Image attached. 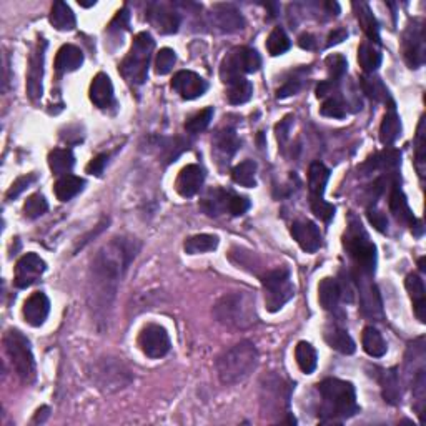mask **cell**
Returning <instances> with one entry per match:
<instances>
[{
  "label": "cell",
  "instance_id": "cell-25",
  "mask_svg": "<svg viewBox=\"0 0 426 426\" xmlns=\"http://www.w3.org/2000/svg\"><path fill=\"white\" fill-rule=\"evenodd\" d=\"M328 179H330V170H328L322 162L311 163L310 170H308V190H310V198H323V192L328 183Z\"/></svg>",
  "mask_w": 426,
  "mask_h": 426
},
{
  "label": "cell",
  "instance_id": "cell-1",
  "mask_svg": "<svg viewBox=\"0 0 426 426\" xmlns=\"http://www.w3.org/2000/svg\"><path fill=\"white\" fill-rule=\"evenodd\" d=\"M135 245L132 240L113 238L97 252L90 265V297L92 308L99 313L105 311L115 297L117 286L130 261L135 259Z\"/></svg>",
  "mask_w": 426,
  "mask_h": 426
},
{
  "label": "cell",
  "instance_id": "cell-33",
  "mask_svg": "<svg viewBox=\"0 0 426 426\" xmlns=\"http://www.w3.org/2000/svg\"><path fill=\"white\" fill-rule=\"evenodd\" d=\"M379 383H382V391L385 402L390 404H398L400 398H402V390H400V379H398V373H396V368L383 371L382 378H379Z\"/></svg>",
  "mask_w": 426,
  "mask_h": 426
},
{
  "label": "cell",
  "instance_id": "cell-34",
  "mask_svg": "<svg viewBox=\"0 0 426 426\" xmlns=\"http://www.w3.org/2000/svg\"><path fill=\"white\" fill-rule=\"evenodd\" d=\"M227 87H229L227 88V99L234 105L247 104L253 95V85L250 83V80H247L245 77L231 80L230 83H227Z\"/></svg>",
  "mask_w": 426,
  "mask_h": 426
},
{
  "label": "cell",
  "instance_id": "cell-10",
  "mask_svg": "<svg viewBox=\"0 0 426 426\" xmlns=\"http://www.w3.org/2000/svg\"><path fill=\"white\" fill-rule=\"evenodd\" d=\"M403 56L410 69H420L425 63V27L420 20H413L403 35Z\"/></svg>",
  "mask_w": 426,
  "mask_h": 426
},
{
  "label": "cell",
  "instance_id": "cell-17",
  "mask_svg": "<svg viewBox=\"0 0 426 426\" xmlns=\"http://www.w3.org/2000/svg\"><path fill=\"white\" fill-rule=\"evenodd\" d=\"M292 235L302 250L306 253H315L322 247V234L313 222H295L292 225Z\"/></svg>",
  "mask_w": 426,
  "mask_h": 426
},
{
  "label": "cell",
  "instance_id": "cell-29",
  "mask_svg": "<svg viewBox=\"0 0 426 426\" xmlns=\"http://www.w3.org/2000/svg\"><path fill=\"white\" fill-rule=\"evenodd\" d=\"M341 297L340 284L335 278H323L318 285V300L323 310H335Z\"/></svg>",
  "mask_w": 426,
  "mask_h": 426
},
{
  "label": "cell",
  "instance_id": "cell-3",
  "mask_svg": "<svg viewBox=\"0 0 426 426\" xmlns=\"http://www.w3.org/2000/svg\"><path fill=\"white\" fill-rule=\"evenodd\" d=\"M259 366V352L252 341L243 340L223 352L217 360L218 378L225 385H237L247 379Z\"/></svg>",
  "mask_w": 426,
  "mask_h": 426
},
{
  "label": "cell",
  "instance_id": "cell-20",
  "mask_svg": "<svg viewBox=\"0 0 426 426\" xmlns=\"http://www.w3.org/2000/svg\"><path fill=\"white\" fill-rule=\"evenodd\" d=\"M90 100L99 108H107L113 104V85L107 74H97L92 80Z\"/></svg>",
  "mask_w": 426,
  "mask_h": 426
},
{
  "label": "cell",
  "instance_id": "cell-15",
  "mask_svg": "<svg viewBox=\"0 0 426 426\" xmlns=\"http://www.w3.org/2000/svg\"><path fill=\"white\" fill-rule=\"evenodd\" d=\"M204 182H205L204 168L197 165V163H190V165L183 167L182 170H180L179 177H177L175 190L179 192L180 197L190 198L200 192Z\"/></svg>",
  "mask_w": 426,
  "mask_h": 426
},
{
  "label": "cell",
  "instance_id": "cell-60",
  "mask_svg": "<svg viewBox=\"0 0 426 426\" xmlns=\"http://www.w3.org/2000/svg\"><path fill=\"white\" fill-rule=\"evenodd\" d=\"M298 45L305 50H313L316 47V40L311 33H303V35H300V39H298Z\"/></svg>",
  "mask_w": 426,
  "mask_h": 426
},
{
  "label": "cell",
  "instance_id": "cell-30",
  "mask_svg": "<svg viewBox=\"0 0 426 426\" xmlns=\"http://www.w3.org/2000/svg\"><path fill=\"white\" fill-rule=\"evenodd\" d=\"M74 165L75 157L70 149H56L49 154V167L54 175H69Z\"/></svg>",
  "mask_w": 426,
  "mask_h": 426
},
{
  "label": "cell",
  "instance_id": "cell-42",
  "mask_svg": "<svg viewBox=\"0 0 426 426\" xmlns=\"http://www.w3.org/2000/svg\"><path fill=\"white\" fill-rule=\"evenodd\" d=\"M400 160H402L400 151L388 149L378 154L375 158H371L366 165H370L371 168H379V170H395L400 165Z\"/></svg>",
  "mask_w": 426,
  "mask_h": 426
},
{
  "label": "cell",
  "instance_id": "cell-26",
  "mask_svg": "<svg viewBox=\"0 0 426 426\" xmlns=\"http://www.w3.org/2000/svg\"><path fill=\"white\" fill-rule=\"evenodd\" d=\"M353 8H355L357 19L358 22H360L361 28H363V32L366 33V37H368L371 42L379 44V27L368 3L355 2L353 3Z\"/></svg>",
  "mask_w": 426,
  "mask_h": 426
},
{
  "label": "cell",
  "instance_id": "cell-9",
  "mask_svg": "<svg viewBox=\"0 0 426 426\" xmlns=\"http://www.w3.org/2000/svg\"><path fill=\"white\" fill-rule=\"evenodd\" d=\"M261 67V57L259 52L248 47L234 49L223 58L220 65V77L222 82L230 83L231 80L243 77L245 74H253Z\"/></svg>",
  "mask_w": 426,
  "mask_h": 426
},
{
  "label": "cell",
  "instance_id": "cell-39",
  "mask_svg": "<svg viewBox=\"0 0 426 426\" xmlns=\"http://www.w3.org/2000/svg\"><path fill=\"white\" fill-rule=\"evenodd\" d=\"M213 143H215V149L220 151L222 155H225V157H231V155H234L240 147V140H238L237 133H235V130H231V129L220 130V132L215 135Z\"/></svg>",
  "mask_w": 426,
  "mask_h": 426
},
{
  "label": "cell",
  "instance_id": "cell-32",
  "mask_svg": "<svg viewBox=\"0 0 426 426\" xmlns=\"http://www.w3.org/2000/svg\"><path fill=\"white\" fill-rule=\"evenodd\" d=\"M361 343H363L365 352L373 358L385 357L388 352L386 341L383 340L382 333H379L377 328H373V327L365 328L363 335H361Z\"/></svg>",
  "mask_w": 426,
  "mask_h": 426
},
{
  "label": "cell",
  "instance_id": "cell-7",
  "mask_svg": "<svg viewBox=\"0 0 426 426\" xmlns=\"http://www.w3.org/2000/svg\"><path fill=\"white\" fill-rule=\"evenodd\" d=\"M3 347L17 377L31 383L35 378V360L27 336L19 330H8L3 336Z\"/></svg>",
  "mask_w": 426,
  "mask_h": 426
},
{
  "label": "cell",
  "instance_id": "cell-51",
  "mask_svg": "<svg viewBox=\"0 0 426 426\" xmlns=\"http://www.w3.org/2000/svg\"><path fill=\"white\" fill-rule=\"evenodd\" d=\"M248 208H250V202H248V198L234 195V193H231L229 202V212L234 215V217H240V215L247 213Z\"/></svg>",
  "mask_w": 426,
  "mask_h": 426
},
{
  "label": "cell",
  "instance_id": "cell-14",
  "mask_svg": "<svg viewBox=\"0 0 426 426\" xmlns=\"http://www.w3.org/2000/svg\"><path fill=\"white\" fill-rule=\"evenodd\" d=\"M172 88L185 100H195L202 97L208 88V83L204 77L192 70H180L174 75Z\"/></svg>",
  "mask_w": 426,
  "mask_h": 426
},
{
  "label": "cell",
  "instance_id": "cell-62",
  "mask_svg": "<svg viewBox=\"0 0 426 426\" xmlns=\"http://www.w3.org/2000/svg\"><path fill=\"white\" fill-rule=\"evenodd\" d=\"M420 270L425 272V259H420Z\"/></svg>",
  "mask_w": 426,
  "mask_h": 426
},
{
  "label": "cell",
  "instance_id": "cell-12",
  "mask_svg": "<svg viewBox=\"0 0 426 426\" xmlns=\"http://www.w3.org/2000/svg\"><path fill=\"white\" fill-rule=\"evenodd\" d=\"M45 49H47V42L40 39L37 47L33 49L31 62H28V74H27V95L32 102L42 99V79H44V60H45Z\"/></svg>",
  "mask_w": 426,
  "mask_h": 426
},
{
  "label": "cell",
  "instance_id": "cell-54",
  "mask_svg": "<svg viewBox=\"0 0 426 426\" xmlns=\"http://www.w3.org/2000/svg\"><path fill=\"white\" fill-rule=\"evenodd\" d=\"M366 217H368V220L371 225L375 227L378 231H382V234H385L388 230V218L386 215L383 212H379V210H373L370 208L368 213H366Z\"/></svg>",
  "mask_w": 426,
  "mask_h": 426
},
{
  "label": "cell",
  "instance_id": "cell-56",
  "mask_svg": "<svg viewBox=\"0 0 426 426\" xmlns=\"http://www.w3.org/2000/svg\"><path fill=\"white\" fill-rule=\"evenodd\" d=\"M298 90H300V82L298 80H288L284 87L277 90V99H286V97L297 94Z\"/></svg>",
  "mask_w": 426,
  "mask_h": 426
},
{
  "label": "cell",
  "instance_id": "cell-58",
  "mask_svg": "<svg viewBox=\"0 0 426 426\" xmlns=\"http://www.w3.org/2000/svg\"><path fill=\"white\" fill-rule=\"evenodd\" d=\"M347 37H348L347 28H335V31L328 35L327 47H331V45H336V44H340V42L347 40Z\"/></svg>",
  "mask_w": 426,
  "mask_h": 426
},
{
  "label": "cell",
  "instance_id": "cell-47",
  "mask_svg": "<svg viewBox=\"0 0 426 426\" xmlns=\"http://www.w3.org/2000/svg\"><path fill=\"white\" fill-rule=\"evenodd\" d=\"M363 88L365 92L368 94L371 99L375 100H382V102H386L388 100V90L385 85L382 83V80L377 77H363Z\"/></svg>",
  "mask_w": 426,
  "mask_h": 426
},
{
  "label": "cell",
  "instance_id": "cell-8",
  "mask_svg": "<svg viewBox=\"0 0 426 426\" xmlns=\"http://www.w3.org/2000/svg\"><path fill=\"white\" fill-rule=\"evenodd\" d=\"M261 285L265 292V305L272 313L281 310L295 295V286L288 268H277L268 272L261 280Z\"/></svg>",
  "mask_w": 426,
  "mask_h": 426
},
{
  "label": "cell",
  "instance_id": "cell-48",
  "mask_svg": "<svg viewBox=\"0 0 426 426\" xmlns=\"http://www.w3.org/2000/svg\"><path fill=\"white\" fill-rule=\"evenodd\" d=\"M320 113L325 117H330V119H343L347 115V110H345V105L340 99L331 97V99L325 100L322 108H320Z\"/></svg>",
  "mask_w": 426,
  "mask_h": 426
},
{
  "label": "cell",
  "instance_id": "cell-40",
  "mask_svg": "<svg viewBox=\"0 0 426 426\" xmlns=\"http://www.w3.org/2000/svg\"><path fill=\"white\" fill-rule=\"evenodd\" d=\"M292 47V42H290L288 35H286L284 28L275 27L272 32H270L268 39H267V50L272 57H278L281 54H285L286 50H290Z\"/></svg>",
  "mask_w": 426,
  "mask_h": 426
},
{
  "label": "cell",
  "instance_id": "cell-53",
  "mask_svg": "<svg viewBox=\"0 0 426 426\" xmlns=\"http://www.w3.org/2000/svg\"><path fill=\"white\" fill-rule=\"evenodd\" d=\"M107 162H108V155L107 154H100L97 155L95 158H92L90 162H88L87 165V174L90 175H95V177H100L104 174L105 167H107Z\"/></svg>",
  "mask_w": 426,
  "mask_h": 426
},
{
  "label": "cell",
  "instance_id": "cell-22",
  "mask_svg": "<svg viewBox=\"0 0 426 426\" xmlns=\"http://www.w3.org/2000/svg\"><path fill=\"white\" fill-rule=\"evenodd\" d=\"M404 286H407L408 293H410V298L413 302V306H415V315L416 318L420 320L421 323L426 322V290L423 280L415 273L407 277V281H404Z\"/></svg>",
  "mask_w": 426,
  "mask_h": 426
},
{
  "label": "cell",
  "instance_id": "cell-37",
  "mask_svg": "<svg viewBox=\"0 0 426 426\" xmlns=\"http://www.w3.org/2000/svg\"><path fill=\"white\" fill-rule=\"evenodd\" d=\"M231 179L242 187L252 188L256 185V163L253 160H245L231 170Z\"/></svg>",
  "mask_w": 426,
  "mask_h": 426
},
{
  "label": "cell",
  "instance_id": "cell-16",
  "mask_svg": "<svg viewBox=\"0 0 426 426\" xmlns=\"http://www.w3.org/2000/svg\"><path fill=\"white\" fill-rule=\"evenodd\" d=\"M212 19L218 31L227 33L238 32L245 27L242 12L237 7L230 6V3H217V6H213Z\"/></svg>",
  "mask_w": 426,
  "mask_h": 426
},
{
  "label": "cell",
  "instance_id": "cell-11",
  "mask_svg": "<svg viewBox=\"0 0 426 426\" xmlns=\"http://www.w3.org/2000/svg\"><path fill=\"white\" fill-rule=\"evenodd\" d=\"M138 347L149 358H162L170 352V336L160 325H147L138 335Z\"/></svg>",
  "mask_w": 426,
  "mask_h": 426
},
{
  "label": "cell",
  "instance_id": "cell-13",
  "mask_svg": "<svg viewBox=\"0 0 426 426\" xmlns=\"http://www.w3.org/2000/svg\"><path fill=\"white\" fill-rule=\"evenodd\" d=\"M45 270H47V265L37 253H27L15 265V285L19 288H28L40 280Z\"/></svg>",
  "mask_w": 426,
  "mask_h": 426
},
{
  "label": "cell",
  "instance_id": "cell-45",
  "mask_svg": "<svg viewBox=\"0 0 426 426\" xmlns=\"http://www.w3.org/2000/svg\"><path fill=\"white\" fill-rule=\"evenodd\" d=\"M177 62V56L172 49H160L155 57V74L167 75L170 74Z\"/></svg>",
  "mask_w": 426,
  "mask_h": 426
},
{
  "label": "cell",
  "instance_id": "cell-4",
  "mask_svg": "<svg viewBox=\"0 0 426 426\" xmlns=\"http://www.w3.org/2000/svg\"><path fill=\"white\" fill-rule=\"evenodd\" d=\"M213 315L229 328H248L256 322L255 298L247 292L229 293L213 306Z\"/></svg>",
  "mask_w": 426,
  "mask_h": 426
},
{
  "label": "cell",
  "instance_id": "cell-23",
  "mask_svg": "<svg viewBox=\"0 0 426 426\" xmlns=\"http://www.w3.org/2000/svg\"><path fill=\"white\" fill-rule=\"evenodd\" d=\"M325 341H327L333 350L343 353V355H353L357 350V345L352 336H350L343 328L338 327H330L325 330Z\"/></svg>",
  "mask_w": 426,
  "mask_h": 426
},
{
  "label": "cell",
  "instance_id": "cell-41",
  "mask_svg": "<svg viewBox=\"0 0 426 426\" xmlns=\"http://www.w3.org/2000/svg\"><path fill=\"white\" fill-rule=\"evenodd\" d=\"M361 295V308L366 315L370 316H379L382 315V302H379V297L377 293V288L373 285H366L360 288Z\"/></svg>",
  "mask_w": 426,
  "mask_h": 426
},
{
  "label": "cell",
  "instance_id": "cell-31",
  "mask_svg": "<svg viewBox=\"0 0 426 426\" xmlns=\"http://www.w3.org/2000/svg\"><path fill=\"white\" fill-rule=\"evenodd\" d=\"M83 185H85V180L80 179V177L75 175H63L57 180L56 187V197L60 202H69L74 197H77L80 192L83 190Z\"/></svg>",
  "mask_w": 426,
  "mask_h": 426
},
{
  "label": "cell",
  "instance_id": "cell-36",
  "mask_svg": "<svg viewBox=\"0 0 426 426\" xmlns=\"http://www.w3.org/2000/svg\"><path fill=\"white\" fill-rule=\"evenodd\" d=\"M295 360H297L298 368L305 375H311L316 370L318 363V357H316L315 348L306 341H300L295 348Z\"/></svg>",
  "mask_w": 426,
  "mask_h": 426
},
{
  "label": "cell",
  "instance_id": "cell-44",
  "mask_svg": "<svg viewBox=\"0 0 426 426\" xmlns=\"http://www.w3.org/2000/svg\"><path fill=\"white\" fill-rule=\"evenodd\" d=\"M212 119H213V108L206 107V108H204V110L195 113L193 117H190V119L187 120V124H185V130H187L188 133L204 132L206 126L210 125Z\"/></svg>",
  "mask_w": 426,
  "mask_h": 426
},
{
  "label": "cell",
  "instance_id": "cell-24",
  "mask_svg": "<svg viewBox=\"0 0 426 426\" xmlns=\"http://www.w3.org/2000/svg\"><path fill=\"white\" fill-rule=\"evenodd\" d=\"M49 20H50V24L54 25V28H57V31H60V32L74 31L75 25H77L75 14L72 12V8L67 6L65 2L54 3L52 10H50Z\"/></svg>",
  "mask_w": 426,
  "mask_h": 426
},
{
  "label": "cell",
  "instance_id": "cell-21",
  "mask_svg": "<svg viewBox=\"0 0 426 426\" xmlns=\"http://www.w3.org/2000/svg\"><path fill=\"white\" fill-rule=\"evenodd\" d=\"M83 63V52L75 45H62L56 57V70L58 75L75 72L82 67Z\"/></svg>",
  "mask_w": 426,
  "mask_h": 426
},
{
  "label": "cell",
  "instance_id": "cell-52",
  "mask_svg": "<svg viewBox=\"0 0 426 426\" xmlns=\"http://www.w3.org/2000/svg\"><path fill=\"white\" fill-rule=\"evenodd\" d=\"M33 180H35V177H33V175H25V177H20V179H17L15 182L12 183V187L8 188L7 200H12V198L19 197L20 193L24 192V190L28 188V185H31Z\"/></svg>",
  "mask_w": 426,
  "mask_h": 426
},
{
  "label": "cell",
  "instance_id": "cell-27",
  "mask_svg": "<svg viewBox=\"0 0 426 426\" xmlns=\"http://www.w3.org/2000/svg\"><path fill=\"white\" fill-rule=\"evenodd\" d=\"M400 133H402V122H400L398 113L391 107L390 112L385 113L382 125H379V142L386 147L393 145L398 140Z\"/></svg>",
  "mask_w": 426,
  "mask_h": 426
},
{
  "label": "cell",
  "instance_id": "cell-35",
  "mask_svg": "<svg viewBox=\"0 0 426 426\" xmlns=\"http://www.w3.org/2000/svg\"><path fill=\"white\" fill-rule=\"evenodd\" d=\"M218 243H220V240H218L217 235L200 234V235H193V237L185 240L183 248L188 255H198V253L217 250Z\"/></svg>",
  "mask_w": 426,
  "mask_h": 426
},
{
  "label": "cell",
  "instance_id": "cell-43",
  "mask_svg": "<svg viewBox=\"0 0 426 426\" xmlns=\"http://www.w3.org/2000/svg\"><path fill=\"white\" fill-rule=\"evenodd\" d=\"M47 210H49L47 200H45V197L40 195V193H33V195L28 197L24 204L25 217L31 218V220H35V218L42 217L44 213H47Z\"/></svg>",
  "mask_w": 426,
  "mask_h": 426
},
{
  "label": "cell",
  "instance_id": "cell-50",
  "mask_svg": "<svg viewBox=\"0 0 426 426\" xmlns=\"http://www.w3.org/2000/svg\"><path fill=\"white\" fill-rule=\"evenodd\" d=\"M423 126H425V119H421L420 125H418V135H416V170H418L421 179H423V175H425V162H426V157H425L426 142H425Z\"/></svg>",
  "mask_w": 426,
  "mask_h": 426
},
{
  "label": "cell",
  "instance_id": "cell-5",
  "mask_svg": "<svg viewBox=\"0 0 426 426\" xmlns=\"http://www.w3.org/2000/svg\"><path fill=\"white\" fill-rule=\"evenodd\" d=\"M155 49V40L149 32H140L135 35L130 52L120 63V74L130 85H142L149 75L151 52Z\"/></svg>",
  "mask_w": 426,
  "mask_h": 426
},
{
  "label": "cell",
  "instance_id": "cell-46",
  "mask_svg": "<svg viewBox=\"0 0 426 426\" xmlns=\"http://www.w3.org/2000/svg\"><path fill=\"white\" fill-rule=\"evenodd\" d=\"M325 65H327L328 75H330V80H333V82H338V80L347 74L348 69L347 58L343 56H338V54H333V56L327 57Z\"/></svg>",
  "mask_w": 426,
  "mask_h": 426
},
{
  "label": "cell",
  "instance_id": "cell-6",
  "mask_svg": "<svg viewBox=\"0 0 426 426\" xmlns=\"http://www.w3.org/2000/svg\"><path fill=\"white\" fill-rule=\"evenodd\" d=\"M343 243L350 259L360 270L361 275H373L375 270H377V247H375L373 242H370L368 235L361 229L360 222H353L348 227Z\"/></svg>",
  "mask_w": 426,
  "mask_h": 426
},
{
  "label": "cell",
  "instance_id": "cell-19",
  "mask_svg": "<svg viewBox=\"0 0 426 426\" xmlns=\"http://www.w3.org/2000/svg\"><path fill=\"white\" fill-rule=\"evenodd\" d=\"M149 20L160 33H175L180 27V17L165 6H154L149 12Z\"/></svg>",
  "mask_w": 426,
  "mask_h": 426
},
{
  "label": "cell",
  "instance_id": "cell-2",
  "mask_svg": "<svg viewBox=\"0 0 426 426\" xmlns=\"http://www.w3.org/2000/svg\"><path fill=\"white\" fill-rule=\"evenodd\" d=\"M322 404H320V421L322 423H340L352 418L360 411L357 403L355 386L350 382L338 378H327L318 385Z\"/></svg>",
  "mask_w": 426,
  "mask_h": 426
},
{
  "label": "cell",
  "instance_id": "cell-28",
  "mask_svg": "<svg viewBox=\"0 0 426 426\" xmlns=\"http://www.w3.org/2000/svg\"><path fill=\"white\" fill-rule=\"evenodd\" d=\"M390 210L391 213L395 215L396 220L403 222V223H415V215L411 213L410 206H408L407 197H404V193L402 192V188L398 187V183H395L393 187H391V193H390Z\"/></svg>",
  "mask_w": 426,
  "mask_h": 426
},
{
  "label": "cell",
  "instance_id": "cell-59",
  "mask_svg": "<svg viewBox=\"0 0 426 426\" xmlns=\"http://www.w3.org/2000/svg\"><path fill=\"white\" fill-rule=\"evenodd\" d=\"M335 88H336V82H333V80H325V82H322L318 87H316V97H318V99H325L327 95L333 94Z\"/></svg>",
  "mask_w": 426,
  "mask_h": 426
},
{
  "label": "cell",
  "instance_id": "cell-18",
  "mask_svg": "<svg viewBox=\"0 0 426 426\" xmlns=\"http://www.w3.org/2000/svg\"><path fill=\"white\" fill-rule=\"evenodd\" d=\"M24 318L31 327H40L44 325L45 320L50 313V300L47 298V295L37 292L31 295L27 298V302L24 303Z\"/></svg>",
  "mask_w": 426,
  "mask_h": 426
},
{
  "label": "cell",
  "instance_id": "cell-55",
  "mask_svg": "<svg viewBox=\"0 0 426 426\" xmlns=\"http://www.w3.org/2000/svg\"><path fill=\"white\" fill-rule=\"evenodd\" d=\"M129 19H130L129 10H126V8H122V10L117 12L115 19L112 20L110 25H108V31H110V32L125 31V28L129 27Z\"/></svg>",
  "mask_w": 426,
  "mask_h": 426
},
{
  "label": "cell",
  "instance_id": "cell-61",
  "mask_svg": "<svg viewBox=\"0 0 426 426\" xmlns=\"http://www.w3.org/2000/svg\"><path fill=\"white\" fill-rule=\"evenodd\" d=\"M49 411H50V410H49L47 407H42L40 410L37 411L35 418H33V423H39V421H40V423H44L45 418H47V416H49Z\"/></svg>",
  "mask_w": 426,
  "mask_h": 426
},
{
  "label": "cell",
  "instance_id": "cell-38",
  "mask_svg": "<svg viewBox=\"0 0 426 426\" xmlns=\"http://www.w3.org/2000/svg\"><path fill=\"white\" fill-rule=\"evenodd\" d=\"M358 63L366 74H373L382 65V54L378 49H375L371 44H361L358 49Z\"/></svg>",
  "mask_w": 426,
  "mask_h": 426
},
{
  "label": "cell",
  "instance_id": "cell-49",
  "mask_svg": "<svg viewBox=\"0 0 426 426\" xmlns=\"http://www.w3.org/2000/svg\"><path fill=\"white\" fill-rule=\"evenodd\" d=\"M311 212L315 213L316 218H320L322 222H330L335 215V206L328 202H325L323 198H310Z\"/></svg>",
  "mask_w": 426,
  "mask_h": 426
},
{
  "label": "cell",
  "instance_id": "cell-57",
  "mask_svg": "<svg viewBox=\"0 0 426 426\" xmlns=\"http://www.w3.org/2000/svg\"><path fill=\"white\" fill-rule=\"evenodd\" d=\"M290 126H292V117H286L275 126V132H277V138L284 143L286 140V137H288L290 132Z\"/></svg>",
  "mask_w": 426,
  "mask_h": 426
}]
</instances>
